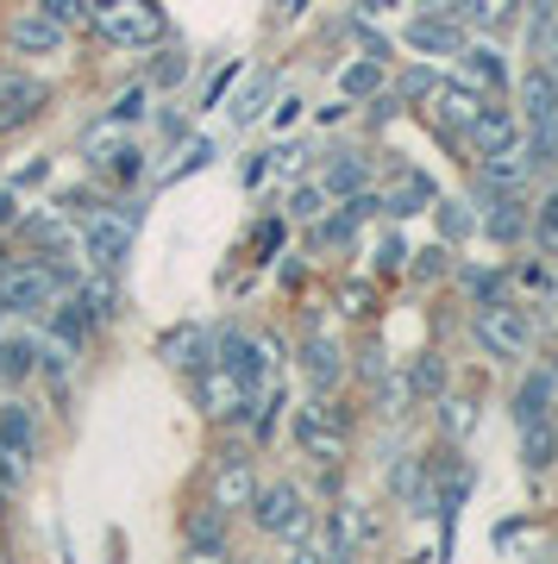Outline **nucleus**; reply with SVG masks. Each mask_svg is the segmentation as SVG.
Masks as SVG:
<instances>
[{"mask_svg": "<svg viewBox=\"0 0 558 564\" xmlns=\"http://www.w3.org/2000/svg\"><path fill=\"white\" fill-rule=\"evenodd\" d=\"M552 408H558V377H552V370H534V377L515 389V426L552 421Z\"/></svg>", "mask_w": 558, "mask_h": 564, "instance_id": "f8f14e48", "label": "nucleus"}, {"mask_svg": "<svg viewBox=\"0 0 558 564\" xmlns=\"http://www.w3.org/2000/svg\"><path fill=\"white\" fill-rule=\"evenodd\" d=\"M0 263H7V258H0Z\"/></svg>", "mask_w": 558, "mask_h": 564, "instance_id": "ea45409f", "label": "nucleus"}, {"mask_svg": "<svg viewBox=\"0 0 558 564\" xmlns=\"http://www.w3.org/2000/svg\"><path fill=\"white\" fill-rule=\"evenodd\" d=\"M471 333H477V345L490 351V358H502V364L534 358V345H539L534 321H527V307H515L508 295H502V302H483L477 321H471Z\"/></svg>", "mask_w": 558, "mask_h": 564, "instance_id": "f257e3e1", "label": "nucleus"}, {"mask_svg": "<svg viewBox=\"0 0 558 564\" xmlns=\"http://www.w3.org/2000/svg\"><path fill=\"white\" fill-rule=\"evenodd\" d=\"M521 458H527V470H552V458H558V421L521 426Z\"/></svg>", "mask_w": 558, "mask_h": 564, "instance_id": "f3484780", "label": "nucleus"}, {"mask_svg": "<svg viewBox=\"0 0 558 564\" xmlns=\"http://www.w3.org/2000/svg\"><path fill=\"white\" fill-rule=\"evenodd\" d=\"M301 370H308V383L326 395V389L345 377V351L333 339H308V345H301Z\"/></svg>", "mask_w": 558, "mask_h": 564, "instance_id": "2eb2a0df", "label": "nucleus"}, {"mask_svg": "<svg viewBox=\"0 0 558 564\" xmlns=\"http://www.w3.org/2000/svg\"><path fill=\"white\" fill-rule=\"evenodd\" d=\"M521 232H527V202H515V195H496V202H490V239L515 245Z\"/></svg>", "mask_w": 558, "mask_h": 564, "instance_id": "aec40b11", "label": "nucleus"}, {"mask_svg": "<svg viewBox=\"0 0 558 564\" xmlns=\"http://www.w3.org/2000/svg\"><path fill=\"white\" fill-rule=\"evenodd\" d=\"M251 496H258V464L251 458H226L214 477H207V508H219V514L251 508Z\"/></svg>", "mask_w": 558, "mask_h": 564, "instance_id": "423d86ee", "label": "nucleus"}, {"mask_svg": "<svg viewBox=\"0 0 558 564\" xmlns=\"http://www.w3.org/2000/svg\"><path fill=\"white\" fill-rule=\"evenodd\" d=\"M483 113V95L471 88V82H452V88H439V120L459 126V132H471V120Z\"/></svg>", "mask_w": 558, "mask_h": 564, "instance_id": "dca6fc26", "label": "nucleus"}, {"mask_svg": "<svg viewBox=\"0 0 558 564\" xmlns=\"http://www.w3.org/2000/svg\"><path fill=\"white\" fill-rule=\"evenodd\" d=\"M408 44L415 51H464V32L446 20H408Z\"/></svg>", "mask_w": 558, "mask_h": 564, "instance_id": "4be33fe9", "label": "nucleus"}, {"mask_svg": "<svg viewBox=\"0 0 558 564\" xmlns=\"http://www.w3.org/2000/svg\"><path fill=\"white\" fill-rule=\"evenodd\" d=\"M7 39H13V51H25V57H44V51L63 44V25L51 20V13H20V20L7 25Z\"/></svg>", "mask_w": 558, "mask_h": 564, "instance_id": "ddd939ff", "label": "nucleus"}, {"mask_svg": "<svg viewBox=\"0 0 558 564\" xmlns=\"http://www.w3.org/2000/svg\"><path fill=\"white\" fill-rule=\"evenodd\" d=\"M521 120H527V132L558 126V76L546 63H534V69L521 76Z\"/></svg>", "mask_w": 558, "mask_h": 564, "instance_id": "0eeeda50", "label": "nucleus"}, {"mask_svg": "<svg viewBox=\"0 0 558 564\" xmlns=\"http://www.w3.org/2000/svg\"><path fill=\"white\" fill-rule=\"evenodd\" d=\"M296 440L308 458L340 464L352 452V426H345V414L333 402H308V408H296Z\"/></svg>", "mask_w": 558, "mask_h": 564, "instance_id": "20e7f679", "label": "nucleus"}, {"mask_svg": "<svg viewBox=\"0 0 558 564\" xmlns=\"http://www.w3.org/2000/svg\"><path fill=\"white\" fill-rule=\"evenodd\" d=\"M326 188H333V195H358V188H364V158L358 163L340 158L333 170H326Z\"/></svg>", "mask_w": 558, "mask_h": 564, "instance_id": "c85d7f7f", "label": "nucleus"}, {"mask_svg": "<svg viewBox=\"0 0 558 564\" xmlns=\"http://www.w3.org/2000/svg\"><path fill=\"white\" fill-rule=\"evenodd\" d=\"M471 144H477L483 158H496V151H521V120L508 107H483L477 120H471Z\"/></svg>", "mask_w": 558, "mask_h": 564, "instance_id": "9b49d317", "label": "nucleus"}, {"mask_svg": "<svg viewBox=\"0 0 558 564\" xmlns=\"http://www.w3.org/2000/svg\"><path fill=\"white\" fill-rule=\"evenodd\" d=\"M401 95H439V82L427 76V69H415V76L401 82Z\"/></svg>", "mask_w": 558, "mask_h": 564, "instance_id": "c9c22d12", "label": "nucleus"}, {"mask_svg": "<svg viewBox=\"0 0 558 564\" xmlns=\"http://www.w3.org/2000/svg\"><path fill=\"white\" fill-rule=\"evenodd\" d=\"M158 358L170 364V370H195V364L207 358V326H170L158 339Z\"/></svg>", "mask_w": 558, "mask_h": 564, "instance_id": "4468645a", "label": "nucleus"}, {"mask_svg": "<svg viewBox=\"0 0 558 564\" xmlns=\"http://www.w3.org/2000/svg\"><path fill=\"white\" fill-rule=\"evenodd\" d=\"M57 289H69V270L57 263H0V314H39L57 302Z\"/></svg>", "mask_w": 558, "mask_h": 564, "instance_id": "7ed1b4c3", "label": "nucleus"}, {"mask_svg": "<svg viewBox=\"0 0 558 564\" xmlns=\"http://www.w3.org/2000/svg\"><path fill=\"white\" fill-rule=\"evenodd\" d=\"M132 232H139V214H100V220L88 226V258H95L100 270H114V263L132 251Z\"/></svg>", "mask_w": 558, "mask_h": 564, "instance_id": "1a4fd4ad", "label": "nucleus"}, {"mask_svg": "<svg viewBox=\"0 0 558 564\" xmlns=\"http://www.w3.org/2000/svg\"><path fill=\"white\" fill-rule=\"evenodd\" d=\"M289 7H301V0H289Z\"/></svg>", "mask_w": 558, "mask_h": 564, "instance_id": "58836bf2", "label": "nucleus"}, {"mask_svg": "<svg viewBox=\"0 0 558 564\" xmlns=\"http://www.w3.org/2000/svg\"><path fill=\"white\" fill-rule=\"evenodd\" d=\"M439 421H446V433H452V440H464V433L477 426V408L459 402V395H446V402H439Z\"/></svg>", "mask_w": 558, "mask_h": 564, "instance_id": "cd10ccee", "label": "nucleus"}, {"mask_svg": "<svg viewBox=\"0 0 558 564\" xmlns=\"http://www.w3.org/2000/svg\"><path fill=\"white\" fill-rule=\"evenodd\" d=\"M0 458H13V464L32 458V421H25V408L0 414Z\"/></svg>", "mask_w": 558, "mask_h": 564, "instance_id": "412c9836", "label": "nucleus"}, {"mask_svg": "<svg viewBox=\"0 0 558 564\" xmlns=\"http://www.w3.org/2000/svg\"><path fill=\"white\" fill-rule=\"evenodd\" d=\"M534 239H539V251L546 258H558V188L539 202V220H534Z\"/></svg>", "mask_w": 558, "mask_h": 564, "instance_id": "a878e982", "label": "nucleus"}, {"mask_svg": "<svg viewBox=\"0 0 558 564\" xmlns=\"http://www.w3.org/2000/svg\"><path fill=\"white\" fill-rule=\"evenodd\" d=\"M251 402V389H245V377L233 370V364H219V358H207V377H201V408L207 414H233V408H245Z\"/></svg>", "mask_w": 558, "mask_h": 564, "instance_id": "9d476101", "label": "nucleus"}, {"mask_svg": "<svg viewBox=\"0 0 558 564\" xmlns=\"http://www.w3.org/2000/svg\"><path fill=\"white\" fill-rule=\"evenodd\" d=\"M264 95H270V82H251V88H245V101H239V120H251V113H258V107H264Z\"/></svg>", "mask_w": 558, "mask_h": 564, "instance_id": "f704fd0d", "label": "nucleus"}, {"mask_svg": "<svg viewBox=\"0 0 558 564\" xmlns=\"http://www.w3.org/2000/svg\"><path fill=\"white\" fill-rule=\"evenodd\" d=\"M320 207H326V182H301L296 195H289V214L296 220H314Z\"/></svg>", "mask_w": 558, "mask_h": 564, "instance_id": "c756f323", "label": "nucleus"}, {"mask_svg": "<svg viewBox=\"0 0 558 564\" xmlns=\"http://www.w3.org/2000/svg\"><path fill=\"white\" fill-rule=\"evenodd\" d=\"M95 32L120 51H139V44H158L163 39V7L158 0H100L95 13Z\"/></svg>", "mask_w": 558, "mask_h": 564, "instance_id": "f03ea898", "label": "nucleus"}, {"mask_svg": "<svg viewBox=\"0 0 558 564\" xmlns=\"http://www.w3.org/2000/svg\"><path fill=\"white\" fill-rule=\"evenodd\" d=\"M182 69H189V63H182L176 51H170V57H163V69H158V88H170V82H182Z\"/></svg>", "mask_w": 558, "mask_h": 564, "instance_id": "e433bc0d", "label": "nucleus"}, {"mask_svg": "<svg viewBox=\"0 0 558 564\" xmlns=\"http://www.w3.org/2000/svg\"><path fill=\"white\" fill-rule=\"evenodd\" d=\"M20 220V202H13V188H7V195H0V226H13Z\"/></svg>", "mask_w": 558, "mask_h": 564, "instance_id": "4c0bfd02", "label": "nucleus"}, {"mask_svg": "<svg viewBox=\"0 0 558 564\" xmlns=\"http://www.w3.org/2000/svg\"><path fill=\"white\" fill-rule=\"evenodd\" d=\"M32 358H39V351H32L25 339H7L0 345V383H20L25 370H32Z\"/></svg>", "mask_w": 558, "mask_h": 564, "instance_id": "393cba45", "label": "nucleus"}, {"mask_svg": "<svg viewBox=\"0 0 558 564\" xmlns=\"http://www.w3.org/2000/svg\"><path fill=\"white\" fill-rule=\"evenodd\" d=\"M251 521L264 527V533H277V540H301L308 533V496H301L296 484H264L258 496H251Z\"/></svg>", "mask_w": 558, "mask_h": 564, "instance_id": "39448f33", "label": "nucleus"}, {"mask_svg": "<svg viewBox=\"0 0 558 564\" xmlns=\"http://www.w3.org/2000/svg\"><path fill=\"white\" fill-rule=\"evenodd\" d=\"M427 202H433V182H427V176L415 170V176H401L396 188H389V202H383V214H396V220H408V214H420Z\"/></svg>", "mask_w": 558, "mask_h": 564, "instance_id": "6ab92c4d", "label": "nucleus"}, {"mask_svg": "<svg viewBox=\"0 0 558 564\" xmlns=\"http://www.w3.org/2000/svg\"><path fill=\"white\" fill-rule=\"evenodd\" d=\"M464 57V76L477 82V88H508V63H502V51H490V44H477V51H459Z\"/></svg>", "mask_w": 558, "mask_h": 564, "instance_id": "a211bd4d", "label": "nucleus"}, {"mask_svg": "<svg viewBox=\"0 0 558 564\" xmlns=\"http://www.w3.org/2000/svg\"><path fill=\"white\" fill-rule=\"evenodd\" d=\"M44 101H51V88H44L39 76H0V132L39 120Z\"/></svg>", "mask_w": 558, "mask_h": 564, "instance_id": "6e6552de", "label": "nucleus"}, {"mask_svg": "<svg viewBox=\"0 0 558 564\" xmlns=\"http://www.w3.org/2000/svg\"><path fill=\"white\" fill-rule=\"evenodd\" d=\"M39 13H51V20L63 25V32H69V25H82V20H88V13H82V0H44Z\"/></svg>", "mask_w": 558, "mask_h": 564, "instance_id": "2f4dec72", "label": "nucleus"}, {"mask_svg": "<svg viewBox=\"0 0 558 564\" xmlns=\"http://www.w3.org/2000/svg\"><path fill=\"white\" fill-rule=\"evenodd\" d=\"M446 389V364L439 358H415L408 364V395H439Z\"/></svg>", "mask_w": 558, "mask_h": 564, "instance_id": "b1692460", "label": "nucleus"}, {"mask_svg": "<svg viewBox=\"0 0 558 564\" xmlns=\"http://www.w3.org/2000/svg\"><path fill=\"white\" fill-rule=\"evenodd\" d=\"M439 226H446V239H464V232H471V214H464V207H446Z\"/></svg>", "mask_w": 558, "mask_h": 564, "instance_id": "473e14b6", "label": "nucleus"}, {"mask_svg": "<svg viewBox=\"0 0 558 564\" xmlns=\"http://www.w3.org/2000/svg\"><path fill=\"white\" fill-rule=\"evenodd\" d=\"M377 88H383L377 63H352V69H345V95H352V101H358V95H377Z\"/></svg>", "mask_w": 558, "mask_h": 564, "instance_id": "7c9ffc66", "label": "nucleus"}, {"mask_svg": "<svg viewBox=\"0 0 558 564\" xmlns=\"http://www.w3.org/2000/svg\"><path fill=\"white\" fill-rule=\"evenodd\" d=\"M515 7H521V0H464V13H471L477 25H490V32L515 20Z\"/></svg>", "mask_w": 558, "mask_h": 564, "instance_id": "bb28decb", "label": "nucleus"}, {"mask_svg": "<svg viewBox=\"0 0 558 564\" xmlns=\"http://www.w3.org/2000/svg\"><path fill=\"white\" fill-rule=\"evenodd\" d=\"M25 232H32L39 245H63V232H69V226H63V220H32Z\"/></svg>", "mask_w": 558, "mask_h": 564, "instance_id": "72a5a7b5", "label": "nucleus"}, {"mask_svg": "<svg viewBox=\"0 0 558 564\" xmlns=\"http://www.w3.org/2000/svg\"><path fill=\"white\" fill-rule=\"evenodd\" d=\"M189 552H226V527H219V508H207V514H189Z\"/></svg>", "mask_w": 558, "mask_h": 564, "instance_id": "5701e85b", "label": "nucleus"}]
</instances>
